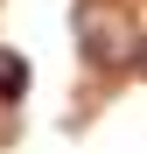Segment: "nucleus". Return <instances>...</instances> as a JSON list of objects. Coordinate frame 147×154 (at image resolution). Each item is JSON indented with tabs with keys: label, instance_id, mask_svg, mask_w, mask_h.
Returning <instances> with one entry per match:
<instances>
[{
	"label": "nucleus",
	"instance_id": "nucleus-1",
	"mask_svg": "<svg viewBox=\"0 0 147 154\" xmlns=\"http://www.w3.org/2000/svg\"><path fill=\"white\" fill-rule=\"evenodd\" d=\"M70 28H77V56L91 70H126L140 63V28H133V14L119 7V0H77L70 7Z\"/></svg>",
	"mask_w": 147,
	"mask_h": 154
},
{
	"label": "nucleus",
	"instance_id": "nucleus-2",
	"mask_svg": "<svg viewBox=\"0 0 147 154\" xmlns=\"http://www.w3.org/2000/svg\"><path fill=\"white\" fill-rule=\"evenodd\" d=\"M21 98H28V63L14 49H0V105H21Z\"/></svg>",
	"mask_w": 147,
	"mask_h": 154
},
{
	"label": "nucleus",
	"instance_id": "nucleus-3",
	"mask_svg": "<svg viewBox=\"0 0 147 154\" xmlns=\"http://www.w3.org/2000/svg\"><path fill=\"white\" fill-rule=\"evenodd\" d=\"M140 70H147V42H140Z\"/></svg>",
	"mask_w": 147,
	"mask_h": 154
}]
</instances>
